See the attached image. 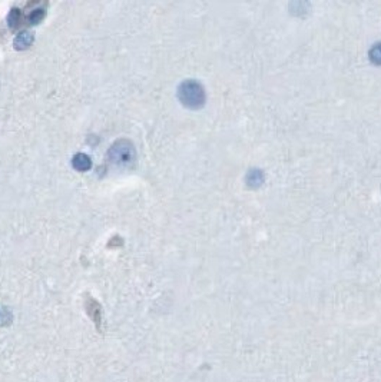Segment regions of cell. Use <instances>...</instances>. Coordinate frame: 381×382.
<instances>
[{
    "mask_svg": "<svg viewBox=\"0 0 381 382\" xmlns=\"http://www.w3.org/2000/svg\"><path fill=\"white\" fill-rule=\"evenodd\" d=\"M178 99L184 106L190 109H200L204 106L206 96L204 86L194 79H186L178 86Z\"/></svg>",
    "mask_w": 381,
    "mask_h": 382,
    "instance_id": "1",
    "label": "cell"
},
{
    "mask_svg": "<svg viewBox=\"0 0 381 382\" xmlns=\"http://www.w3.org/2000/svg\"><path fill=\"white\" fill-rule=\"evenodd\" d=\"M135 158L136 150L129 139H119L108 150V160L119 168L130 166L135 162Z\"/></svg>",
    "mask_w": 381,
    "mask_h": 382,
    "instance_id": "2",
    "label": "cell"
},
{
    "mask_svg": "<svg viewBox=\"0 0 381 382\" xmlns=\"http://www.w3.org/2000/svg\"><path fill=\"white\" fill-rule=\"evenodd\" d=\"M72 166L79 172H86L92 168V160L86 153H76L72 158Z\"/></svg>",
    "mask_w": 381,
    "mask_h": 382,
    "instance_id": "3",
    "label": "cell"
},
{
    "mask_svg": "<svg viewBox=\"0 0 381 382\" xmlns=\"http://www.w3.org/2000/svg\"><path fill=\"white\" fill-rule=\"evenodd\" d=\"M33 42V34L30 32H20L13 40V46L18 50H23L28 49Z\"/></svg>",
    "mask_w": 381,
    "mask_h": 382,
    "instance_id": "4",
    "label": "cell"
},
{
    "mask_svg": "<svg viewBox=\"0 0 381 382\" xmlns=\"http://www.w3.org/2000/svg\"><path fill=\"white\" fill-rule=\"evenodd\" d=\"M246 185L250 188H258L264 182V173L260 169H251L246 175Z\"/></svg>",
    "mask_w": 381,
    "mask_h": 382,
    "instance_id": "5",
    "label": "cell"
},
{
    "mask_svg": "<svg viewBox=\"0 0 381 382\" xmlns=\"http://www.w3.org/2000/svg\"><path fill=\"white\" fill-rule=\"evenodd\" d=\"M86 309H88L89 317H92V319L96 322V325H99V322H100V307L94 298H88Z\"/></svg>",
    "mask_w": 381,
    "mask_h": 382,
    "instance_id": "6",
    "label": "cell"
},
{
    "mask_svg": "<svg viewBox=\"0 0 381 382\" xmlns=\"http://www.w3.org/2000/svg\"><path fill=\"white\" fill-rule=\"evenodd\" d=\"M44 14H46L44 9H40V7H39V9H33V10L30 11V14L28 16V21H29L30 24H38V23L42 21Z\"/></svg>",
    "mask_w": 381,
    "mask_h": 382,
    "instance_id": "7",
    "label": "cell"
},
{
    "mask_svg": "<svg viewBox=\"0 0 381 382\" xmlns=\"http://www.w3.org/2000/svg\"><path fill=\"white\" fill-rule=\"evenodd\" d=\"M22 19V11L18 9V7H13L9 13V16H8V21H9V26L10 27H16L19 23H20Z\"/></svg>",
    "mask_w": 381,
    "mask_h": 382,
    "instance_id": "8",
    "label": "cell"
},
{
    "mask_svg": "<svg viewBox=\"0 0 381 382\" xmlns=\"http://www.w3.org/2000/svg\"><path fill=\"white\" fill-rule=\"evenodd\" d=\"M370 59L372 63L381 66V43H376L370 49Z\"/></svg>",
    "mask_w": 381,
    "mask_h": 382,
    "instance_id": "9",
    "label": "cell"
}]
</instances>
